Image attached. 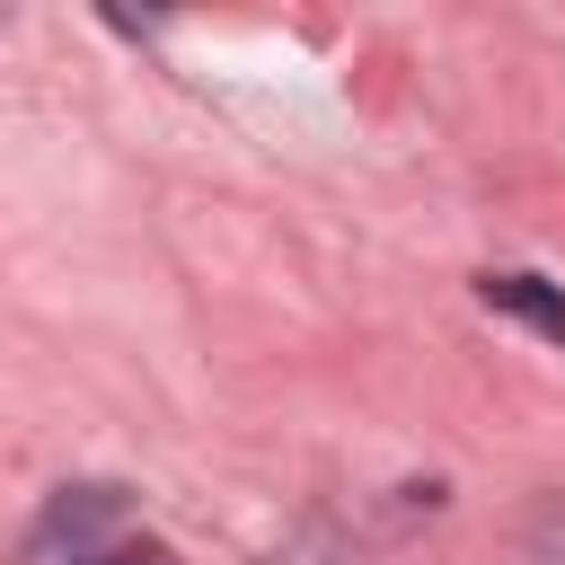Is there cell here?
<instances>
[{
    "label": "cell",
    "instance_id": "6da1fadb",
    "mask_svg": "<svg viewBox=\"0 0 565 565\" xmlns=\"http://www.w3.org/2000/svg\"><path fill=\"white\" fill-rule=\"evenodd\" d=\"M477 300H486V309H512V318H530L539 335H556V344H565V291H547L539 274H486V282H477Z\"/></svg>",
    "mask_w": 565,
    "mask_h": 565
},
{
    "label": "cell",
    "instance_id": "7a4b0ae2",
    "mask_svg": "<svg viewBox=\"0 0 565 565\" xmlns=\"http://www.w3.org/2000/svg\"><path fill=\"white\" fill-rule=\"evenodd\" d=\"M79 565H168L159 547H115V556H79Z\"/></svg>",
    "mask_w": 565,
    "mask_h": 565
}]
</instances>
